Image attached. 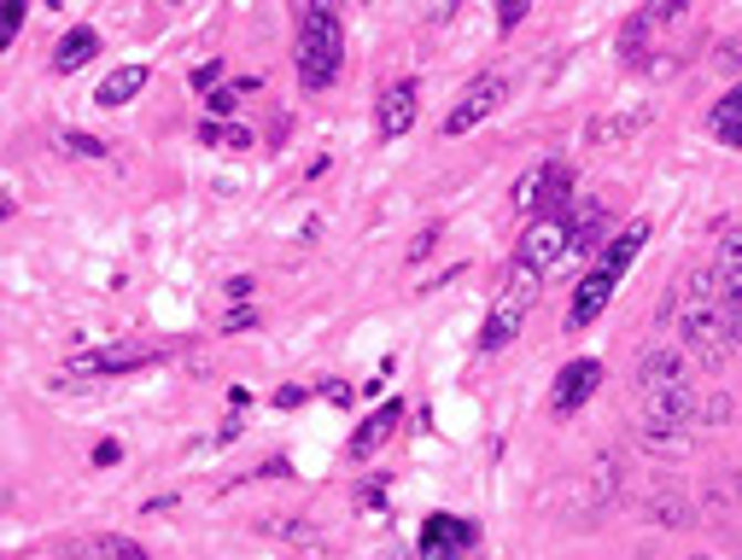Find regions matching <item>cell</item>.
I'll return each mask as SVG.
<instances>
[{
  "instance_id": "6da1fadb",
  "label": "cell",
  "mask_w": 742,
  "mask_h": 560,
  "mask_svg": "<svg viewBox=\"0 0 742 560\" xmlns=\"http://www.w3.org/2000/svg\"><path fill=\"white\" fill-rule=\"evenodd\" d=\"M637 432L649 450H684L702 421V391L690 380V357L678 345H649L637 357Z\"/></svg>"
},
{
  "instance_id": "7a4b0ae2",
  "label": "cell",
  "mask_w": 742,
  "mask_h": 560,
  "mask_svg": "<svg viewBox=\"0 0 742 560\" xmlns=\"http://www.w3.org/2000/svg\"><path fill=\"white\" fill-rule=\"evenodd\" d=\"M667 316H672V345L684 350L696 368H725L736 350H742V293H725L708 263L684 275V286L667 298Z\"/></svg>"
},
{
  "instance_id": "3957f363",
  "label": "cell",
  "mask_w": 742,
  "mask_h": 560,
  "mask_svg": "<svg viewBox=\"0 0 742 560\" xmlns=\"http://www.w3.org/2000/svg\"><path fill=\"white\" fill-rule=\"evenodd\" d=\"M649 216H637V222H626L620 234H614L603 252H596V263L585 268V281L573 286V304H567V334H585V327L603 316V309L614 304V293H620V281H626V268L637 263V252L649 245Z\"/></svg>"
},
{
  "instance_id": "277c9868",
  "label": "cell",
  "mask_w": 742,
  "mask_h": 560,
  "mask_svg": "<svg viewBox=\"0 0 742 560\" xmlns=\"http://www.w3.org/2000/svg\"><path fill=\"white\" fill-rule=\"evenodd\" d=\"M293 65L304 94H322L334 88L339 71H345V24L327 0H304L299 7V47H293Z\"/></svg>"
},
{
  "instance_id": "5b68a950",
  "label": "cell",
  "mask_w": 742,
  "mask_h": 560,
  "mask_svg": "<svg viewBox=\"0 0 742 560\" xmlns=\"http://www.w3.org/2000/svg\"><path fill=\"white\" fill-rule=\"evenodd\" d=\"M539 293H544V281L532 275V268L509 263V275H503V286H498V298H491V309H485V327H480V350H485V357H498V350L526 327V316H532V304H539Z\"/></svg>"
},
{
  "instance_id": "8992f818",
  "label": "cell",
  "mask_w": 742,
  "mask_h": 560,
  "mask_svg": "<svg viewBox=\"0 0 742 560\" xmlns=\"http://www.w3.org/2000/svg\"><path fill=\"white\" fill-rule=\"evenodd\" d=\"M567 252H573V211H544V216L526 222L521 245H514V263L532 268L539 281H550L555 268L567 263Z\"/></svg>"
},
{
  "instance_id": "52a82bcc",
  "label": "cell",
  "mask_w": 742,
  "mask_h": 560,
  "mask_svg": "<svg viewBox=\"0 0 742 560\" xmlns=\"http://www.w3.org/2000/svg\"><path fill=\"white\" fill-rule=\"evenodd\" d=\"M544 211H573V170L567 163H532L514 187V216H544Z\"/></svg>"
},
{
  "instance_id": "ba28073f",
  "label": "cell",
  "mask_w": 742,
  "mask_h": 560,
  "mask_svg": "<svg viewBox=\"0 0 742 560\" xmlns=\"http://www.w3.org/2000/svg\"><path fill=\"white\" fill-rule=\"evenodd\" d=\"M503 99H509V76H498V71L473 76L462 88V99L445 112V140H462L468 129H480L491 112H503Z\"/></svg>"
},
{
  "instance_id": "9c48e42d",
  "label": "cell",
  "mask_w": 742,
  "mask_h": 560,
  "mask_svg": "<svg viewBox=\"0 0 742 560\" xmlns=\"http://www.w3.org/2000/svg\"><path fill=\"white\" fill-rule=\"evenodd\" d=\"M153 362H164L158 345H106V350H82V357H71L65 373L71 380H117V373H140Z\"/></svg>"
},
{
  "instance_id": "30bf717a",
  "label": "cell",
  "mask_w": 742,
  "mask_h": 560,
  "mask_svg": "<svg viewBox=\"0 0 742 560\" xmlns=\"http://www.w3.org/2000/svg\"><path fill=\"white\" fill-rule=\"evenodd\" d=\"M416 112H421V82L416 76L386 82L380 99H375V129H380V140H404L409 129H416Z\"/></svg>"
},
{
  "instance_id": "8fae6325",
  "label": "cell",
  "mask_w": 742,
  "mask_h": 560,
  "mask_svg": "<svg viewBox=\"0 0 742 560\" xmlns=\"http://www.w3.org/2000/svg\"><path fill=\"white\" fill-rule=\"evenodd\" d=\"M596 385H603V362H596V357H573L562 373H555V391H550L555 421H573V414L596 398Z\"/></svg>"
},
{
  "instance_id": "7c38bea8",
  "label": "cell",
  "mask_w": 742,
  "mask_h": 560,
  "mask_svg": "<svg viewBox=\"0 0 742 560\" xmlns=\"http://www.w3.org/2000/svg\"><path fill=\"white\" fill-rule=\"evenodd\" d=\"M416 549H421V560H468V549H473V526L457 520V514H427V526H421V537H416Z\"/></svg>"
},
{
  "instance_id": "4fadbf2b",
  "label": "cell",
  "mask_w": 742,
  "mask_h": 560,
  "mask_svg": "<svg viewBox=\"0 0 742 560\" xmlns=\"http://www.w3.org/2000/svg\"><path fill=\"white\" fill-rule=\"evenodd\" d=\"M398 421H404V403H398V398H386L375 414H368V421H357V432H352V444H345V455H352V462H368V455H380L386 439L398 432Z\"/></svg>"
},
{
  "instance_id": "5bb4252c",
  "label": "cell",
  "mask_w": 742,
  "mask_h": 560,
  "mask_svg": "<svg viewBox=\"0 0 742 560\" xmlns=\"http://www.w3.org/2000/svg\"><path fill=\"white\" fill-rule=\"evenodd\" d=\"M65 560H147V549L135 543V537L123 531H88V537H71V543H59Z\"/></svg>"
},
{
  "instance_id": "9a60e30c",
  "label": "cell",
  "mask_w": 742,
  "mask_h": 560,
  "mask_svg": "<svg viewBox=\"0 0 742 560\" xmlns=\"http://www.w3.org/2000/svg\"><path fill=\"white\" fill-rule=\"evenodd\" d=\"M708 275H713L719 286H725V293H742V222H719V240H713Z\"/></svg>"
},
{
  "instance_id": "2e32d148",
  "label": "cell",
  "mask_w": 742,
  "mask_h": 560,
  "mask_svg": "<svg viewBox=\"0 0 742 560\" xmlns=\"http://www.w3.org/2000/svg\"><path fill=\"white\" fill-rule=\"evenodd\" d=\"M608 240L614 234H608V211H603V204H596V199H573V252H603Z\"/></svg>"
},
{
  "instance_id": "e0dca14e",
  "label": "cell",
  "mask_w": 742,
  "mask_h": 560,
  "mask_svg": "<svg viewBox=\"0 0 742 560\" xmlns=\"http://www.w3.org/2000/svg\"><path fill=\"white\" fill-rule=\"evenodd\" d=\"M708 135L719 140V147H742V76H736L731 88L713 99V112H708Z\"/></svg>"
},
{
  "instance_id": "ac0fdd59",
  "label": "cell",
  "mask_w": 742,
  "mask_h": 560,
  "mask_svg": "<svg viewBox=\"0 0 742 560\" xmlns=\"http://www.w3.org/2000/svg\"><path fill=\"white\" fill-rule=\"evenodd\" d=\"M100 53V35L88 30V24H76V30H65V41L53 47V76H71V71H82L88 59Z\"/></svg>"
},
{
  "instance_id": "d6986e66",
  "label": "cell",
  "mask_w": 742,
  "mask_h": 560,
  "mask_svg": "<svg viewBox=\"0 0 742 560\" xmlns=\"http://www.w3.org/2000/svg\"><path fill=\"white\" fill-rule=\"evenodd\" d=\"M140 88H147V65H117L106 82H100V94H94V99H100L106 112H117V106H129Z\"/></svg>"
},
{
  "instance_id": "ffe728a7",
  "label": "cell",
  "mask_w": 742,
  "mask_h": 560,
  "mask_svg": "<svg viewBox=\"0 0 742 560\" xmlns=\"http://www.w3.org/2000/svg\"><path fill=\"white\" fill-rule=\"evenodd\" d=\"M649 123H655V112H649V106H637V112H614V117H596L585 135L596 140V147H614V140H626V135H637V129H649Z\"/></svg>"
},
{
  "instance_id": "44dd1931",
  "label": "cell",
  "mask_w": 742,
  "mask_h": 560,
  "mask_svg": "<svg viewBox=\"0 0 742 560\" xmlns=\"http://www.w3.org/2000/svg\"><path fill=\"white\" fill-rule=\"evenodd\" d=\"M199 140H205V147H222V152H245V147H252V135H245L240 123H217V117L199 123Z\"/></svg>"
},
{
  "instance_id": "7402d4cb",
  "label": "cell",
  "mask_w": 742,
  "mask_h": 560,
  "mask_svg": "<svg viewBox=\"0 0 742 560\" xmlns=\"http://www.w3.org/2000/svg\"><path fill=\"white\" fill-rule=\"evenodd\" d=\"M252 88H258V82H222V88H211V94H205V106H211V117H217V123H234L240 99L252 94Z\"/></svg>"
},
{
  "instance_id": "603a6c76",
  "label": "cell",
  "mask_w": 742,
  "mask_h": 560,
  "mask_svg": "<svg viewBox=\"0 0 742 560\" xmlns=\"http://www.w3.org/2000/svg\"><path fill=\"white\" fill-rule=\"evenodd\" d=\"M53 147L65 152V158H106L112 147L100 135H82V129H65V135H53Z\"/></svg>"
},
{
  "instance_id": "cb8c5ba5",
  "label": "cell",
  "mask_w": 742,
  "mask_h": 560,
  "mask_svg": "<svg viewBox=\"0 0 742 560\" xmlns=\"http://www.w3.org/2000/svg\"><path fill=\"white\" fill-rule=\"evenodd\" d=\"M18 24H24V0H0V53L12 47V35Z\"/></svg>"
},
{
  "instance_id": "d4e9b609",
  "label": "cell",
  "mask_w": 742,
  "mask_h": 560,
  "mask_svg": "<svg viewBox=\"0 0 742 560\" xmlns=\"http://www.w3.org/2000/svg\"><path fill=\"white\" fill-rule=\"evenodd\" d=\"M222 327H229V334H252V327H258V309H252V304H234L229 316H222Z\"/></svg>"
},
{
  "instance_id": "484cf974",
  "label": "cell",
  "mask_w": 742,
  "mask_h": 560,
  "mask_svg": "<svg viewBox=\"0 0 742 560\" xmlns=\"http://www.w3.org/2000/svg\"><path fill=\"white\" fill-rule=\"evenodd\" d=\"M713 65H719V71H742V35H731L725 47L713 53Z\"/></svg>"
},
{
  "instance_id": "4316f807",
  "label": "cell",
  "mask_w": 742,
  "mask_h": 560,
  "mask_svg": "<svg viewBox=\"0 0 742 560\" xmlns=\"http://www.w3.org/2000/svg\"><path fill=\"white\" fill-rule=\"evenodd\" d=\"M521 18H526V0H503V7H498V30L509 35L514 24H521Z\"/></svg>"
},
{
  "instance_id": "83f0119b",
  "label": "cell",
  "mask_w": 742,
  "mask_h": 560,
  "mask_svg": "<svg viewBox=\"0 0 742 560\" xmlns=\"http://www.w3.org/2000/svg\"><path fill=\"white\" fill-rule=\"evenodd\" d=\"M217 76H222V59H205V65L194 71V88H217Z\"/></svg>"
},
{
  "instance_id": "f1b7e54d",
  "label": "cell",
  "mask_w": 742,
  "mask_h": 560,
  "mask_svg": "<svg viewBox=\"0 0 742 560\" xmlns=\"http://www.w3.org/2000/svg\"><path fill=\"white\" fill-rule=\"evenodd\" d=\"M117 462H123V444L117 439H106V444L94 450V467H117Z\"/></svg>"
},
{
  "instance_id": "f546056e",
  "label": "cell",
  "mask_w": 742,
  "mask_h": 560,
  "mask_svg": "<svg viewBox=\"0 0 742 560\" xmlns=\"http://www.w3.org/2000/svg\"><path fill=\"white\" fill-rule=\"evenodd\" d=\"M252 286H258L252 275H234V281H229V298H234V304H245V298H252Z\"/></svg>"
},
{
  "instance_id": "4dcf8cb0",
  "label": "cell",
  "mask_w": 742,
  "mask_h": 560,
  "mask_svg": "<svg viewBox=\"0 0 742 560\" xmlns=\"http://www.w3.org/2000/svg\"><path fill=\"white\" fill-rule=\"evenodd\" d=\"M275 403H281V409H299V403H304V385H281Z\"/></svg>"
},
{
  "instance_id": "1f68e13d",
  "label": "cell",
  "mask_w": 742,
  "mask_h": 560,
  "mask_svg": "<svg viewBox=\"0 0 742 560\" xmlns=\"http://www.w3.org/2000/svg\"><path fill=\"white\" fill-rule=\"evenodd\" d=\"M327 403H339V409H345V403H352V385L334 380V385H327Z\"/></svg>"
},
{
  "instance_id": "d6a6232c",
  "label": "cell",
  "mask_w": 742,
  "mask_h": 560,
  "mask_svg": "<svg viewBox=\"0 0 742 560\" xmlns=\"http://www.w3.org/2000/svg\"><path fill=\"white\" fill-rule=\"evenodd\" d=\"M690 560H708V554H690Z\"/></svg>"
}]
</instances>
